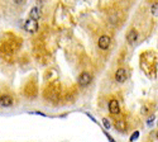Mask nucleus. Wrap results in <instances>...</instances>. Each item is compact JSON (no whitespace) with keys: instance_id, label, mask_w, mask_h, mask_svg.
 <instances>
[{"instance_id":"obj_16","label":"nucleus","mask_w":158,"mask_h":142,"mask_svg":"<svg viewBox=\"0 0 158 142\" xmlns=\"http://www.w3.org/2000/svg\"><path fill=\"white\" fill-rule=\"evenodd\" d=\"M157 138H158V132H157Z\"/></svg>"},{"instance_id":"obj_15","label":"nucleus","mask_w":158,"mask_h":142,"mask_svg":"<svg viewBox=\"0 0 158 142\" xmlns=\"http://www.w3.org/2000/svg\"><path fill=\"white\" fill-rule=\"evenodd\" d=\"M31 114H39V115H43V117H46V114L42 113V112H32Z\"/></svg>"},{"instance_id":"obj_8","label":"nucleus","mask_w":158,"mask_h":142,"mask_svg":"<svg viewBox=\"0 0 158 142\" xmlns=\"http://www.w3.org/2000/svg\"><path fill=\"white\" fill-rule=\"evenodd\" d=\"M137 40H138V32H137V29H130V31L127 33V41H128V43L133 44V43L137 42Z\"/></svg>"},{"instance_id":"obj_5","label":"nucleus","mask_w":158,"mask_h":142,"mask_svg":"<svg viewBox=\"0 0 158 142\" xmlns=\"http://www.w3.org/2000/svg\"><path fill=\"white\" fill-rule=\"evenodd\" d=\"M109 111L114 115L120 113V105H119V102L116 99H112L109 102Z\"/></svg>"},{"instance_id":"obj_4","label":"nucleus","mask_w":158,"mask_h":142,"mask_svg":"<svg viewBox=\"0 0 158 142\" xmlns=\"http://www.w3.org/2000/svg\"><path fill=\"white\" fill-rule=\"evenodd\" d=\"M110 43H112V40H110L109 36H101V37L99 38L98 46H99V48H101V50H106V48H109Z\"/></svg>"},{"instance_id":"obj_3","label":"nucleus","mask_w":158,"mask_h":142,"mask_svg":"<svg viewBox=\"0 0 158 142\" xmlns=\"http://www.w3.org/2000/svg\"><path fill=\"white\" fill-rule=\"evenodd\" d=\"M25 31H28L29 33H36L38 31V23L36 20H32V19H27L25 20V24H24Z\"/></svg>"},{"instance_id":"obj_10","label":"nucleus","mask_w":158,"mask_h":142,"mask_svg":"<svg viewBox=\"0 0 158 142\" xmlns=\"http://www.w3.org/2000/svg\"><path fill=\"white\" fill-rule=\"evenodd\" d=\"M151 13L153 17H158V3H154L151 7Z\"/></svg>"},{"instance_id":"obj_13","label":"nucleus","mask_w":158,"mask_h":142,"mask_svg":"<svg viewBox=\"0 0 158 142\" xmlns=\"http://www.w3.org/2000/svg\"><path fill=\"white\" fill-rule=\"evenodd\" d=\"M153 121H154V115H152V117H151V118H149V119H148L147 124H148V126H152V124H153V123H152V122H153Z\"/></svg>"},{"instance_id":"obj_7","label":"nucleus","mask_w":158,"mask_h":142,"mask_svg":"<svg viewBox=\"0 0 158 142\" xmlns=\"http://www.w3.org/2000/svg\"><path fill=\"white\" fill-rule=\"evenodd\" d=\"M40 15H42V13H40V8H39V7L32 8L31 11H29V19L36 20V22L40 18Z\"/></svg>"},{"instance_id":"obj_6","label":"nucleus","mask_w":158,"mask_h":142,"mask_svg":"<svg viewBox=\"0 0 158 142\" xmlns=\"http://www.w3.org/2000/svg\"><path fill=\"white\" fill-rule=\"evenodd\" d=\"M128 79V72L125 69H118L115 72V80L118 82H124Z\"/></svg>"},{"instance_id":"obj_9","label":"nucleus","mask_w":158,"mask_h":142,"mask_svg":"<svg viewBox=\"0 0 158 142\" xmlns=\"http://www.w3.org/2000/svg\"><path fill=\"white\" fill-rule=\"evenodd\" d=\"M115 127H116V129H118V131H120V132H125V131H127V123H125L124 121H116Z\"/></svg>"},{"instance_id":"obj_1","label":"nucleus","mask_w":158,"mask_h":142,"mask_svg":"<svg viewBox=\"0 0 158 142\" xmlns=\"http://www.w3.org/2000/svg\"><path fill=\"white\" fill-rule=\"evenodd\" d=\"M14 103H15V100L11 95H9V94H0V107L8 108V107L14 105Z\"/></svg>"},{"instance_id":"obj_2","label":"nucleus","mask_w":158,"mask_h":142,"mask_svg":"<svg viewBox=\"0 0 158 142\" xmlns=\"http://www.w3.org/2000/svg\"><path fill=\"white\" fill-rule=\"evenodd\" d=\"M91 81H92V76H91V74L87 72V71L81 72V75L78 76V84H80L81 86H86V85H89Z\"/></svg>"},{"instance_id":"obj_12","label":"nucleus","mask_w":158,"mask_h":142,"mask_svg":"<svg viewBox=\"0 0 158 142\" xmlns=\"http://www.w3.org/2000/svg\"><path fill=\"white\" fill-rule=\"evenodd\" d=\"M138 137H139V132H138V131H135V132L133 133V136H131V137H130V141H134V140H137V138H138Z\"/></svg>"},{"instance_id":"obj_11","label":"nucleus","mask_w":158,"mask_h":142,"mask_svg":"<svg viewBox=\"0 0 158 142\" xmlns=\"http://www.w3.org/2000/svg\"><path fill=\"white\" fill-rule=\"evenodd\" d=\"M102 123H104L105 128H110V122H109V119H108V118H104V119H102Z\"/></svg>"},{"instance_id":"obj_14","label":"nucleus","mask_w":158,"mask_h":142,"mask_svg":"<svg viewBox=\"0 0 158 142\" xmlns=\"http://www.w3.org/2000/svg\"><path fill=\"white\" fill-rule=\"evenodd\" d=\"M13 1H14V4L20 5V4H23V1H24V0H13Z\"/></svg>"}]
</instances>
